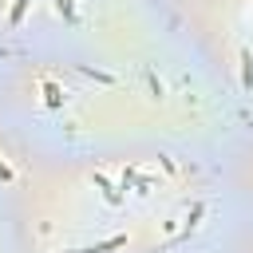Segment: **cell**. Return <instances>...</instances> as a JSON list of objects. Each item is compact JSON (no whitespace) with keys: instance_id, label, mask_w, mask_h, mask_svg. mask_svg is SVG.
Returning a JSON list of instances; mask_svg holds the SVG:
<instances>
[{"instance_id":"7a4b0ae2","label":"cell","mask_w":253,"mask_h":253,"mask_svg":"<svg viewBox=\"0 0 253 253\" xmlns=\"http://www.w3.org/2000/svg\"><path fill=\"white\" fill-rule=\"evenodd\" d=\"M24 8H28V0H16V8H12V24H20V16H24Z\"/></svg>"},{"instance_id":"6da1fadb","label":"cell","mask_w":253,"mask_h":253,"mask_svg":"<svg viewBox=\"0 0 253 253\" xmlns=\"http://www.w3.org/2000/svg\"><path fill=\"white\" fill-rule=\"evenodd\" d=\"M43 91H47V103H51V107H55V103H59V87H55V83H47V87H43Z\"/></svg>"}]
</instances>
